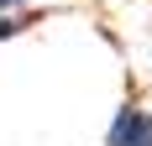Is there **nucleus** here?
<instances>
[{
    "label": "nucleus",
    "instance_id": "obj_1",
    "mask_svg": "<svg viewBox=\"0 0 152 146\" xmlns=\"http://www.w3.org/2000/svg\"><path fill=\"white\" fill-rule=\"evenodd\" d=\"M105 146H152V110L137 94L115 110V120H110V131H105Z\"/></svg>",
    "mask_w": 152,
    "mask_h": 146
},
{
    "label": "nucleus",
    "instance_id": "obj_2",
    "mask_svg": "<svg viewBox=\"0 0 152 146\" xmlns=\"http://www.w3.org/2000/svg\"><path fill=\"white\" fill-rule=\"evenodd\" d=\"M31 21H37V11H11V16H0V42H5V37H21Z\"/></svg>",
    "mask_w": 152,
    "mask_h": 146
},
{
    "label": "nucleus",
    "instance_id": "obj_3",
    "mask_svg": "<svg viewBox=\"0 0 152 146\" xmlns=\"http://www.w3.org/2000/svg\"><path fill=\"white\" fill-rule=\"evenodd\" d=\"M11 11H26V0H0V16H11Z\"/></svg>",
    "mask_w": 152,
    "mask_h": 146
}]
</instances>
